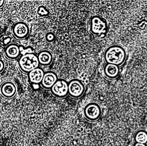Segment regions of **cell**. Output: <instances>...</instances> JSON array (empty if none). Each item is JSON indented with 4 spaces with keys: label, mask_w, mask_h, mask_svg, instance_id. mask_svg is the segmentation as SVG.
<instances>
[{
    "label": "cell",
    "mask_w": 147,
    "mask_h": 146,
    "mask_svg": "<svg viewBox=\"0 0 147 146\" xmlns=\"http://www.w3.org/2000/svg\"><path fill=\"white\" fill-rule=\"evenodd\" d=\"M18 66L22 71L29 73L39 67L37 55L34 52L22 55L18 60Z\"/></svg>",
    "instance_id": "3957f363"
},
{
    "label": "cell",
    "mask_w": 147,
    "mask_h": 146,
    "mask_svg": "<svg viewBox=\"0 0 147 146\" xmlns=\"http://www.w3.org/2000/svg\"><path fill=\"white\" fill-rule=\"evenodd\" d=\"M134 146H146L145 144H141V143H136Z\"/></svg>",
    "instance_id": "ac0fdd59"
},
{
    "label": "cell",
    "mask_w": 147,
    "mask_h": 146,
    "mask_svg": "<svg viewBox=\"0 0 147 146\" xmlns=\"http://www.w3.org/2000/svg\"><path fill=\"white\" fill-rule=\"evenodd\" d=\"M51 92L55 97L59 98L65 97L68 94V82L59 78L51 89Z\"/></svg>",
    "instance_id": "8992f818"
},
{
    "label": "cell",
    "mask_w": 147,
    "mask_h": 146,
    "mask_svg": "<svg viewBox=\"0 0 147 146\" xmlns=\"http://www.w3.org/2000/svg\"><path fill=\"white\" fill-rule=\"evenodd\" d=\"M120 74L119 66L113 64H106L103 67V75L108 79L114 80Z\"/></svg>",
    "instance_id": "30bf717a"
},
{
    "label": "cell",
    "mask_w": 147,
    "mask_h": 146,
    "mask_svg": "<svg viewBox=\"0 0 147 146\" xmlns=\"http://www.w3.org/2000/svg\"><path fill=\"white\" fill-rule=\"evenodd\" d=\"M58 79V76L55 72L53 71H46L41 83V86L45 89H51Z\"/></svg>",
    "instance_id": "9c48e42d"
},
{
    "label": "cell",
    "mask_w": 147,
    "mask_h": 146,
    "mask_svg": "<svg viewBox=\"0 0 147 146\" xmlns=\"http://www.w3.org/2000/svg\"><path fill=\"white\" fill-rule=\"evenodd\" d=\"M5 65L4 62L0 59V73L2 72V71L5 69Z\"/></svg>",
    "instance_id": "2e32d148"
},
{
    "label": "cell",
    "mask_w": 147,
    "mask_h": 146,
    "mask_svg": "<svg viewBox=\"0 0 147 146\" xmlns=\"http://www.w3.org/2000/svg\"><path fill=\"white\" fill-rule=\"evenodd\" d=\"M17 91L16 84L12 81L3 82L0 86V93L5 98L10 99L14 97Z\"/></svg>",
    "instance_id": "ba28073f"
},
{
    "label": "cell",
    "mask_w": 147,
    "mask_h": 146,
    "mask_svg": "<svg viewBox=\"0 0 147 146\" xmlns=\"http://www.w3.org/2000/svg\"><path fill=\"white\" fill-rule=\"evenodd\" d=\"M12 33L16 38L23 39L29 35V28L26 23L23 21H18L13 25Z\"/></svg>",
    "instance_id": "52a82bcc"
},
{
    "label": "cell",
    "mask_w": 147,
    "mask_h": 146,
    "mask_svg": "<svg viewBox=\"0 0 147 146\" xmlns=\"http://www.w3.org/2000/svg\"><path fill=\"white\" fill-rule=\"evenodd\" d=\"M44 73V70L41 67H38L28 73L29 79L32 84H38L41 83Z\"/></svg>",
    "instance_id": "4fadbf2b"
},
{
    "label": "cell",
    "mask_w": 147,
    "mask_h": 146,
    "mask_svg": "<svg viewBox=\"0 0 147 146\" xmlns=\"http://www.w3.org/2000/svg\"><path fill=\"white\" fill-rule=\"evenodd\" d=\"M90 30L91 33L97 37H105L108 30L106 20L99 15L92 16L90 19Z\"/></svg>",
    "instance_id": "7a4b0ae2"
},
{
    "label": "cell",
    "mask_w": 147,
    "mask_h": 146,
    "mask_svg": "<svg viewBox=\"0 0 147 146\" xmlns=\"http://www.w3.org/2000/svg\"><path fill=\"white\" fill-rule=\"evenodd\" d=\"M83 113L86 120L90 121H95L100 118L102 110L98 103L91 102L85 106Z\"/></svg>",
    "instance_id": "5b68a950"
},
{
    "label": "cell",
    "mask_w": 147,
    "mask_h": 146,
    "mask_svg": "<svg viewBox=\"0 0 147 146\" xmlns=\"http://www.w3.org/2000/svg\"><path fill=\"white\" fill-rule=\"evenodd\" d=\"M134 140L138 143H147V132L144 129L137 130L134 135Z\"/></svg>",
    "instance_id": "5bb4252c"
},
{
    "label": "cell",
    "mask_w": 147,
    "mask_h": 146,
    "mask_svg": "<svg viewBox=\"0 0 147 146\" xmlns=\"http://www.w3.org/2000/svg\"><path fill=\"white\" fill-rule=\"evenodd\" d=\"M104 60L106 64L121 66L126 59L125 49L120 45L113 44L108 47L103 53Z\"/></svg>",
    "instance_id": "6da1fadb"
},
{
    "label": "cell",
    "mask_w": 147,
    "mask_h": 146,
    "mask_svg": "<svg viewBox=\"0 0 147 146\" xmlns=\"http://www.w3.org/2000/svg\"><path fill=\"white\" fill-rule=\"evenodd\" d=\"M5 56L9 59H16L20 55V46L16 43L9 44L4 50Z\"/></svg>",
    "instance_id": "7c38bea8"
},
{
    "label": "cell",
    "mask_w": 147,
    "mask_h": 146,
    "mask_svg": "<svg viewBox=\"0 0 147 146\" xmlns=\"http://www.w3.org/2000/svg\"><path fill=\"white\" fill-rule=\"evenodd\" d=\"M86 91V86L79 79H72L68 82V95L74 99L81 98Z\"/></svg>",
    "instance_id": "277c9868"
},
{
    "label": "cell",
    "mask_w": 147,
    "mask_h": 146,
    "mask_svg": "<svg viewBox=\"0 0 147 146\" xmlns=\"http://www.w3.org/2000/svg\"><path fill=\"white\" fill-rule=\"evenodd\" d=\"M54 39H55V36H54V34L52 33L49 32V33H48L47 34V35H46V39H47V41H49V42L53 41Z\"/></svg>",
    "instance_id": "9a60e30c"
},
{
    "label": "cell",
    "mask_w": 147,
    "mask_h": 146,
    "mask_svg": "<svg viewBox=\"0 0 147 146\" xmlns=\"http://www.w3.org/2000/svg\"><path fill=\"white\" fill-rule=\"evenodd\" d=\"M39 65L48 66L53 62V57L52 52L47 49H42L38 52L37 55Z\"/></svg>",
    "instance_id": "8fae6325"
},
{
    "label": "cell",
    "mask_w": 147,
    "mask_h": 146,
    "mask_svg": "<svg viewBox=\"0 0 147 146\" xmlns=\"http://www.w3.org/2000/svg\"><path fill=\"white\" fill-rule=\"evenodd\" d=\"M10 40H11V39H10V37H9V36L5 37V39H4V44L7 45L9 44V43Z\"/></svg>",
    "instance_id": "e0dca14e"
},
{
    "label": "cell",
    "mask_w": 147,
    "mask_h": 146,
    "mask_svg": "<svg viewBox=\"0 0 147 146\" xmlns=\"http://www.w3.org/2000/svg\"><path fill=\"white\" fill-rule=\"evenodd\" d=\"M4 3H5V1L0 0V8H1L4 5Z\"/></svg>",
    "instance_id": "d6986e66"
}]
</instances>
